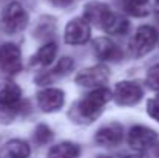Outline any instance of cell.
<instances>
[{
  "label": "cell",
  "mask_w": 159,
  "mask_h": 158,
  "mask_svg": "<svg viewBox=\"0 0 159 158\" xmlns=\"http://www.w3.org/2000/svg\"><path fill=\"white\" fill-rule=\"evenodd\" d=\"M147 112H148V115H150L155 121L159 122V96H155V98H152V99L148 101Z\"/></svg>",
  "instance_id": "cell-22"
},
{
  "label": "cell",
  "mask_w": 159,
  "mask_h": 158,
  "mask_svg": "<svg viewBox=\"0 0 159 158\" xmlns=\"http://www.w3.org/2000/svg\"><path fill=\"white\" fill-rule=\"evenodd\" d=\"M153 9H155V12L159 14V0H153Z\"/></svg>",
  "instance_id": "cell-24"
},
{
  "label": "cell",
  "mask_w": 159,
  "mask_h": 158,
  "mask_svg": "<svg viewBox=\"0 0 159 158\" xmlns=\"http://www.w3.org/2000/svg\"><path fill=\"white\" fill-rule=\"evenodd\" d=\"M111 14V9L107 6L105 3H101V2H93V3H88L85 6V11H84V17L90 22V23H94L98 26H104L105 20L108 19V16Z\"/></svg>",
  "instance_id": "cell-12"
},
{
  "label": "cell",
  "mask_w": 159,
  "mask_h": 158,
  "mask_svg": "<svg viewBox=\"0 0 159 158\" xmlns=\"http://www.w3.org/2000/svg\"><path fill=\"white\" fill-rule=\"evenodd\" d=\"M111 92L107 89H96L93 90L90 95H87L79 104H77V112L80 115V118H84L85 121H94L96 118L101 116V113L104 112L105 104L111 99Z\"/></svg>",
  "instance_id": "cell-1"
},
{
  "label": "cell",
  "mask_w": 159,
  "mask_h": 158,
  "mask_svg": "<svg viewBox=\"0 0 159 158\" xmlns=\"http://www.w3.org/2000/svg\"><path fill=\"white\" fill-rule=\"evenodd\" d=\"M110 73L105 65H94L77 73L76 82L82 87H102L108 81Z\"/></svg>",
  "instance_id": "cell-8"
},
{
  "label": "cell",
  "mask_w": 159,
  "mask_h": 158,
  "mask_svg": "<svg viewBox=\"0 0 159 158\" xmlns=\"http://www.w3.org/2000/svg\"><path fill=\"white\" fill-rule=\"evenodd\" d=\"M0 70L8 76H14L22 70V53L14 44H5L0 47Z\"/></svg>",
  "instance_id": "cell-4"
},
{
  "label": "cell",
  "mask_w": 159,
  "mask_h": 158,
  "mask_svg": "<svg viewBox=\"0 0 159 158\" xmlns=\"http://www.w3.org/2000/svg\"><path fill=\"white\" fill-rule=\"evenodd\" d=\"M108 34H116V36H122L125 34L128 30H130V23L127 20V17H124L122 14H116V12H111L108 16V19L105 20L104 26Z\"/></svg>",
  "instance_id": "cell-15"
},
{
  "label": "cell",
  "mask_w": 159,
  "mask_h": 158,
  "mask_svg": "<svg viewBox=\"0 0 159 158\" xmlns=\"http://www.w3.org/2000/svg\"><path fill=\"white\" fill-rule=\"evenodd\" d=\"M122 136H124L122 126L117 122H111V124L101 127L94 138H96V143L104 147H114L122 141Z\"/></svg>",
  "instance_id": "cell-10"
},
{
  "label": "cell",
  "mask_w": 159,
  "mask_h": 158,
  "mask_svg": "<svg viewBox=\"0 0 159 158\" xmlns=\"http://www.w3.org/2000/svg\"><path fill=\"white\" fill-rule=\"evenodd\" d=\"M37 103L42 112H56L65 103V95L59 89H45L37 93Z\"/></svg>",
  "instance_id": "cell-11"
},
{
  "label": "cell",
  "mask_w": 159,
  "mask_h": 158,
  "mask_svg": "<svg viewBox=\"0 0 159 158\" xmlns=\"http://www.w3.org/2000/svg\"><path fill=\"white\" fill-rule=\"evenodd\" d=\"M124 9L133 17H145L150 14V0H124Z\"/></svg>",
  "instance_id": "cell-18"
},
{
  "label": "cell",
  "mask_w": 159,
  "mask_h": 158,
  "mask_svg": "<svg viewBox=\"0 0 159 158\" xmlns=\"http://www.w3.org/2000/svg\"><path fill=\"white\" fill-rule=\"evenodd\" d=\"M51 138H53V130H51L48 126L40 124V126L36 127V132H34V140H36V143H39V144H47V143L51 141Z\"/></svg>",
  "instance_id": "cell-20"
},
{
  "label": "cell",
  "mask_w": 159,
  "mask_h": 158,
  "mask_svg": "<svg viewBox=\"0 0 159 158\" xmlns=\"http://www.w3.org/2000/svg\"><path fill=\"white\" fill-rule=\"evenodd\" d=\"M28 19L30 17H28L26 9L20 3L11 2L2 12L0 25L6 34H16L28 25Z\"/></svg>",
  "instance_id": "cell-2"
},
{
  "label": "cell",
  "mask_w": 159,
  "mask_h": 158,
  "mask_svg": "<svg viewBox=\"0 0 159 158\" xmlns=\"http://www.w3.org/2000/svg\"><path fill=\"white\" fill-rule=\"evenodd\" d=\"M54 6H59V8H65V6H70L74 0H50Z\"/></svg>",
  "instance_id": "cell-23"
},
{
  "label": "cell",
  "mask_w": 159,
  "mask_h": 158,
  "mask_svg": "<svg viewBox=\"0 0 159 158\" xmlns=\"http://www.w3.org/2000/svg\"><path fill=\"white\" fill-rule=\"evenodd\" d=\"M93 50L98 59L101 60H111V62H119L124 56L122 50L110 39L107 37H99L93 42Z\"/></svg>",
  "instance_id": "cell-9"
},
{
  "label": "cell",
  "mask_w": 159,
  "mask_h": 158,
  "mask_svg": "<svg viewBox=\"0 0 159 158\" xmlns=\"http://www.w3.org/2000/svg\"><path fill=\"white\" fill-rule=\"evenodd\" d=\"M71 68H73V60H71L70 57H62V59L57 62V65L54 67V70H51V73L47 74V76H42L39 81H42V82H45V81H51V79L57 78V76L66 74Z\"/></svg>",
  "instance_id": "cell-19"
},
{
  "label": "cell",
  "mask_w": 159,
  "mask_h": 158,
  "mask_svg": "<svg viewBox=\"0 0 159 158\" xmlns=\"http://www.w3.org/2000/svg\"><path fill=\"white\" fill-rule=\"evenodd\" d=\"M145 79H147V84H148L150 89H153V90L159 92V64L153 65V67L148 70Z\"/></svg>",
  "instance_id": "cell-21"
},
{
  "label": "cell",
  "mask_w": 159,
  "mask_h": 158,
  "mask_svg": "<svg viewBox=\"0 0 159 158\" xmlns=\"http://www.w3.org/2000/svg\"><path fill=\"white\" fill-rule=\"evenodd\" d=\"M142 95H144V92H142L141 85H138L134 82L122 81V82L116 84L113 98L120 105H134L136 103L141 101Z\"/></svg>",
  "instance_id": "cell-7"
},
{
  "label": "cell",
  "mask_w": 159,
  "mask_h": 158,
  "mask_svg": "<svg viewBox=\"0 0 159 158\" xmlns=\"http://www.w3.org/2000/svg\"><path fill=\"white\" fill-rule=\"evenodd\" d=\"M125 158H141V157H125Z\"/></svg>",
  "instance_id": "cell-25"
},
{
  "label": "cell",
  "mask_w": 159,
  "mask_h": 158,
  "mask_svg": "<svg viewBox=\"0 0 159 158\" xmlns=\"http://www.w3.org/2000/svg\"><path fill=\"white\" fill-rule=\"evenodd\" d=\"M158 141V133L144 126H134L128 132V146L134 151H147L153 147Z\"/></svg>",
  "instance_id": "cell-6"
},
{
  "label": "cell",
  "mask_w": 159,
  "mask_h": 158,
  "mask_svg": "<svg viewBox=\"0 0 159 158\" xmlns=\"http://www.w3.org/2000/svg\"><path fill=\"white\" fill-rule=\"evenodd\" d=\"M98 158H110V157H98Z\"/></svg>",
  "instance_id": "cell-26"
},
{
  "label": "cell",
  "mask_w": 159,
  "mask_h": 158,
  "mask_svg": "<svg viewBox=\"0 0 159 158\" xmlns=\"http://www.w3.org/2000/svg\"><path fill=\"white\" fill-rule=\"evenodd\" d=\"M156 42H158V31L153 26L144 25L133 36V39L130 42V50L133 53V56H136V57L145 56L147 53H150L155 48Z\"/></svg>",
  "instance_id": "cell-3"
},
{
  "label": "cell",
  "mask_w": 159,
  "mask_h": 158,
  "mask_svg": "<svg viewBox=\"0 0 159 158\" xmlns=\"http://www.w3.org/2000/svg\"><path fill=\"white\" fill-rule=\"evenodd\" d=\"M22 98L20 87L12 81H0V105L12 107L17 105Z\"/></svg>",
  "instance_id": "cell-13"
},
{
  "label": "cell",
  "mask_w": 159,
  "mask_h": 158,
  "mask_svg": "<svg viewBox=\"0 0 159 158\" xmlns=\"http://www.w3.org/2000/svg\"><path fill=\"white\" fill-rule=\"evenodd\" d=\"M56 53H57L56 44H54V42H50V44L43 45L39 51L33 56L31 64H34V65H40V67H47V65L53 64L54 57H56Z\"/></svg>",
  "instance_id": "cell-17"
},
{
  "label": "cell",
  "mask_w": 159,
  "mask_h": 158,
  "mask_svg": "<svg viewBox=\"0 0 159 158\" xmlns=\"http://www.w3.org/2000/svg\"><path fill=\"white\" fill-rule=\"evenodd\" d=\"M31 154L30 146L22 141V140H11L8 141L2 151H0V158H28Z\"/></svg>",
  "instance_id": "cell-14"
},
{
  "label": "cell",
  "mask_w": 159,
  "mask_h": 158,
  "mask_svg": "<svg viewBox=\"0 0 159 158\" xmlns=\"http://www.w3.org/2000/svg\"><path fill=\"white\" fill-rule=\"evenodd\" d=\"M79 155H80L79 146L74 143H70V141L56 144L48 152L50 158H79Z\"/></svg>",
  "instance_id": "cell-16"
},
{
  "label": "cell",
  "mask_w": 159,
  "mask_h": 158,
  "mask_svg": "<svg viewBox=\"0 0 159 158\" xmlns=\"http://www.w3.org/2000/svg\"><path fill=\"white\" fill-rule=\"evenodd\" d=\"M91 23L85 19H73L65 28V42L70 45H82L90 41Z\"/></svg>",
  "instance_id": "cell-5"
}]
</instances>
